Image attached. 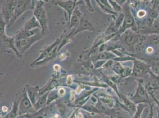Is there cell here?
Masks as SVG:
<instances>
[{
  "instance_id": "1",
  "label": "cell",
  "mask_w": 159,
  "mask_h": 118,
  "mask_svg": "<svg viewBox=\"0 0 159 118\" xmlns=\"http://www.w3.org/2000/svg\"><path fill=\"white\" fill-rule=\"evenodd\" d=\"M43 4L44 2L42 1H38V2L34 4L33 16L36 17L40 25L42 34L45 36L49 33V31L48 24L47 12L43 7Z\"/></svg>"
},
{
  "instance_id": "2",
  "label": "cell",
  "mask_w": 159,
  "mask_h": 118,
  "mask_svg": "<svg viewBox=\"0 0 159 118\" xmlns=\"http://www.w3.org/2000/svg\"><path fill=\"white\" fill-rule=\"evenodd\" d=\"M29 0H16L15 1V9L13 17L10 22L8 27L13 25L14 22L28 10L34 9V3Z\"/></svg>"
},
{
  "instance_id": "3",
  "label": "cell",
  "mask_w": 159,
  "mask_h": 118,
  "mask_svg": "<svg viewBox=\"0 0 159 118\" xmlns=\"http://www.w3.org/2000/svg\"><path fill=\"white\" fill-rule=\"evenodd\" d=\"M44 37L45 36H43L42 33H39L32 37L16 41V47L20 55L22 56L23 54L29 50V48L33 46V44Z\"/></svg>"
},
{
  "instance_id": "4",
  "label": "cell",
  "mask_w": 159,
  "mask_h": 118,
  "mask_svg": "<svg viewBox=\"0 0 159 118\" xmlns=\"http://www.w3.org/2000/svg\"><path fill=\"white\" fill-rule=\"evenodd\" d=\"M15 9V1L8 0L2 4L1 16L8 26L10 22L13 17Z\"/></svg>"
},
{
  "instance_id": "5",
  "label": "cell",
  "mask_w": 159,
  "mask_h": 118,
  "mask_svg": "<svg viewBox=\"0 0 159 118\" xmlns=\"http://www.w3.org/2000/svg\"><path fill=\"white\" fill-rule=\"evenodd\" d=\"M36 112L34 109V106L30 100L29 98L26 91L23 93L22 98H21L19 105V116L26 113H34Z\"/></svg>"
},
{
  "instance_id": "6",
  "label": "cell",
  "mask_w": 159,
  "mask_h": 118,
  "mask_svg": "<svg viewBox=\"0 0 159 118\" xmlns=\"http://www.w3.org/2000/svg\"><path fill=\"white\" fill-rule=\"evenodd\" d=\"M53 3L55 4L61 8H63L66 11L68 15V21L70 22L72 14L75 9V8L78 6V5L81 4L80 2H77L79 1H61V0H57V1H52Z\"/></svg>"
},
{
  "instance_id": "7",
  "label": "cell",
  "mask_w": 159,
  "mask_h": 118,
  "mask_svg": "<svg viewBox=\"0 0 159 118\" xmlns=\"http://www.w3.org/2000/svg\"><path fill=\"white\" fill-rule=\"evenodd\" d=\"M64 36V34H63V36H61L60 37L58 38L55 41V42L53 43L52 44H51L50 46H49L48 47H46L44 50H42V51L40 52V53L39 57H38L37 59H36V60L33 61V63L31 64V66H33V65H34L36 63L39 62L40 61L44 60L46 57H47L49 56V54L53 51V50L55 48H56L57 46H58L60 45V44L61 43L62 40L63 39Z\"/></svg>"
},
{
  "instance_id": "8",
  "label": "cell",
  "mask_w": 159,
  "mask_h": 118,
  "mask_svg": "<svg viewBox=\"0 0 159 118\" xmlns=\"http://www.w3.org/2000/svg\"><path fill=\"white\" fill-rule=\"evenodd\" d=\"M1 39L3 41L5 46H6L7 48L13 50L17 57L21 59L22 56L20 55V53H19L16 47V40L14 37H9L6 34H5L4 36H1Z\"/></svg>"
},
{
  "instance_id": "9",
  "label": "cell",
  "mask_w": 159,
  "mask_h": 118,
  "mask_svg": "<svg viewBox=\"0 0 159 118\" xmlns=\"http://www.w3.org/2000/svg\"><path fill=\"white\" fill-rule=\"evenodd\" d=\"M25 89L26 91L27 96L34 106V105L36 103L38 99L40 97V89L38 86L32 87L28 85H27Z\"/></svg>"
},
{
  "instance_id": "10",
  "label": "cell",
  "mask_w": 159,
  "mask_h": 118,
  "mask_svg": "<svg viewBox=\"0 0 159 118\" xmlns=\"http://www.w3.org/2000/svg\"><path fill=\"white\" fill-rule=\"evenodd\" d=\"M94 30H95V28L93 26V24L89 20H86L84 18H82L80 21L79 24L76 28V30L74 33V36L84 31L94 32Z\"/></svg>"
},
{
  "instance_id": "11",
  "label": "cell",
  "mask_w": 159,
  "mask_h": 118,
  "mask_svg": "<svg viewBox=\"0 0 159 118\" xmlns=\"http://www.w3.org/2000/svg\"><path fill=\"white\" fill-rule=\"evenodd\" d=\"M39 33H42L41 29H40V28H36V29H34V30H31V31H27V30H25L23 28H22L16 34V36H14V38H15L16 41H18L20 40L32 37L34 36L37 35Z\"/></svg>"
},
{
  "instance_id": "12",
  "label": "cell",
  "mask_w": 159,
  "mask_h": 118,
  "mask_svg": "<svg viewBox=\"0 0 159 118\" xmlns=\"http://www.w3.org/2000/svg\"><path fill=\"white\" fill-rule=\"evenodd\" d=\"M82 16H83V14L80 10L79 7L77 6L75 8V9L73 11L71 19L69 22V23H70L69 28H77L78 25L79 24L80 20L83 18Z\"/></svg>"
},
{
  "instance_id": "13",
  "label": "cell",
  "mask_w": 159,
  "mask_h": 118,
  "mask_svg": "<svg viewBox=\"0 0 159 118\" xmlns=\"http://www.w3.org/2000/svg\"><path fill=\"white\" fill-rule=\"evenodd\" d=\"M125 19L123 23V24L121 27V28L119 29V32H124L125 31L126 29H128V28L131 27L134 24V19H133L132 15L130 13L129 10L126 7L125 10Z\"/></svg>"
},
{
  "instance_id": "14",
  "label": "cell",
  "mask_w": 159,
  "mask_h": 118,
  "mask_svg": "<svg viewBox=\"0 0 159 118\" xmlns=\"http://www.w3.org/2000/svg\"><path fill=\"white\" fill-rule=\"evenodd\" d=\"M116 57V55L109 52H104L100 53L99 54L93 55L91 57V60L93 62H95L98 60H109L111 59H113Z\"/></svg>"
},
{
  "instance_id": "15",
  "label": "cell",
  "mask_w": 159,
  "mask_h": 118,
  "mask_svg": "<svg viewBox=\"0 0 159 118\" xmlns=\"http://www.w3.org/2000/svg\"><path fill=\"white\" fill-rule=\"evenodd\" d=\"M21 98L19 99L17 95L14 99L13 105L11 111L7 115V118H17L19 115V105H20Z\"/></svg>"
},
{
  "instance_id": "16",
  "label": "cell",
  "mask_w": 159,
  "mask_h": 118,
  "mask_svg": "<svg viewBox=\"0 0 159 118\" xmlns=\"http://www.w3.org/2000/svg\"><path fill=\"white\" fill-rule=\"evenodd\" d=\"M23 28L25 30L31 31L36 28L41 29V27L36 17L34 16H32V17L25 23Z\"/></svg>"
},
{
  "instance_id": "17",
  "label": "cell",
  "mask_w": 159,
  "mask_h": 118,
  "mask_svg": "<svg viewBox=\"0 0 159 118\" xmlns=\"http://www.w3.org/2000/svg\"><path fill=\"white\" fill-rule=\"evenodd\" d=\"M49 93V92H48L42 95L38 99L36 103L34 105V109L36 112L39 111L40 110H41L45 105H47V99Z\"/></svg>"
},
{
  "instance_id": "18",
  "label": "cell",
  "mask_w": 159,
  "mask_h": 118,
  "mask_svg": "<svg viewBox=\"0 0 159 118\" xmlns=\"http://www.w3.org/2000/svg\"><path fill=\"white\" fill-rule=\"evenodd\" d=\"M58 86H59V84H58V82L56 80L53 79L52 81H51L49 83H48V84L46 86V87L45 88L40 89V96H41L42 95H44L46 93L52 91L54 89H57Z\"/></svg>"
},
{
  "instance_id": "19",
  "label": "cell",
  "mask_w": 159,
  "mask_h": 118,
  "mask_svg": "<svg viewBox=\"0 0 159 118\" xmlns=\"http://www.w3.org/2000/svg\"><path fill=\"white\" fill-rule=\"evenodd\" d=\"M75 30H76V28H74L73 31H71L68 34L64 36V37H63V39L62 40L60 45L58 47V50H57L58 53L60 52V50L62 49V48L64 46H66V44H68V43H70L73 40V37L75 36H74V33H75Z\"/></svg>"
},
{
  "instance_id": "20",
  "label": "cell",
  "mask_w": 159,
  "mask_h": 118,
  "mask_svg": "<svg viewBox=\"0 0 159 118\" xmlns=\"http://www.w3.org/2000/svg\"><path fill=\"white\" fill-rule=\"evenodd\" d=\"M147 68L146 66L139 62V61H135L134 66V70H133V74L135 76H139L144 73L146 72Z\"/></svg>"
},
{
  "instance_id": "21",
  "label": "cell",
  "mask_w": 159,
  "mask_h": 118,
  "mask_svg": "<svg viewBox=\"0 0 159 118\" xmlns=\"http://www.w3.org/2000/svg\"><path fill=\"white\" fill-rule=\"evenodd\" d=\"M139 40V36L137 35L134 34L132 33L127 34L124 39L125 43L128 46H132L133 44H135Z\"/></svg>"
},
{
  "instance_id": "22",
  "label": "cell",
  "mask_w": 159,
  "mask_h": 118,
  "mask_svg": "<svg viewBox=\"0 0 159 118\" xmlns=\"http://www.w3.org/2000/svg\"><path fill=\"white\" fill-rule=\"evenodd\" d=\"M82 109L84 110L87 112H89L90 113H95L98 114H102L99 110L97 108L96 106H94L92 104H89V103H86L85 105H83L81 107Z\"/></svg>"
},
{
  "instance_id": "23",
  "label": "cell",
  "mask_w": 159,
  "mask_h": 118,
  "mask_svg": "<svg viewBox=\"0 0 159 118\" xmlns=\"http://www.w3.org/2000/svg\"><path fill=\"white\" fill-rule=\"evenodd\" d=\"M58 47V46H57L56 48H55L53 49V51L51 53L49 54V56H48L47 57H46L45 59H44V60H42V61H40L38 62V63H36V64H35L34 65H33V66H39V65H43V64H44V63H47L48 61H50L51 59H53L54 57L56 56L57 53H58V52H57Z\"/></svg>"
},
{
  "instance_id": "24",
  "label": "cell",
  "mask_w": 159,
  "mask_h": 118,
  "mask_svg": "<svg viewBox=\"0 0 159 118\" xmlns=\"http://www.w3.org/2000/svg\"><path fill=\"white\" fill-rule=\"evenodd\" d=\"M99 97L100 100L103 104L107 105L110 108H112L113 107L114 102L111 98L105 96H102V95H100Z\"/></svg>"
},
{
  "instance_id": "25",
  "label": "cell",
  "mask_w": 159,
  "mask_h": 118,
  "mask_svg": "<svg viewBox=\"0 0 159 118\" xmlns=\"http://www.w3.org/2000/svg\"><path fill=\"white\" fill-rule=\"evenodd\" d=\"M122 98L123 99L125 105L129 109V110L132 112H135V106L133 102L129 99L127 98L126 96H122Z\"/></svg>"
},
{
  "instance_id": "26",
  "label": "cell",
  "mask_w": 159,
  "mask_h": 118,
  "mask_svg": "<svg viewBox=\"0 0 159 118\" xmlns=\"http://www.w3.org/2000/svg\"><path fill=\"white\" fill-rule=\"evenodd\" d=\"M146 97V93L143 89V87L139 85L137 90V92L135 95V96H134V99L136 100H139L141 99H143Z\"/></svg>"
},
{
  "instance_id": "27",
  "label": "cell",
  "mask_w": 159,
  "mask_h": 118,
  "mask_svg": "<svg viewBox=\"0 0 159 118\" xmlns=\"http://www.w3.org/2000/svg\"><path fill=\"white\" fill-rule=\"evenodd\" d=\"M124 19H125V15L124 14L120 13L118 16L116 20L115 21V26H116L118 31H119V29L121 28V27L123 24Z\"/></svg>"
},
{
  "instance_id": "28",
  "label": "cell",
  "mask_w": 159,
  "mask_h": 118,
  "mask_svg": "<svg viewBox=\"0 0 159 118\" xmlns=\"http://www.w3.org/2000/svg\"><path fill=\"white\" fill-rule=\"evenodd\" d=\"M58 98H59V95L58 94V92H55L54 91L49 92L48 96V99H47V105L50 104L51 103H52Z\"/></svg>"
},
{
  "instance_id": "29",
  "label": "cell",
  "mask_w": 159,
  "mask_h": 118,
  "mask_svg": "<svg viewBox=\"0 0 159 118\" xmlns=\"http://www.w3.org/2000/svg\"><path fill=\"white\" fill-rule=\"evenodd\" d=\"M96 2H98L99 6L100 8L102 9V10L106 14H111V15H117V13L115 12L113 10L111 9V8H109L107 7L103 6V4H102L99 2V1H96Z\"/></svg>"
},
{
  "instance_id": "30",
  "label": "cell",
  "mask_w": 159,
  "mask_h": 118,
  "mask_svg": "<svg viewBox=\"0 0 159 118\" xmlns=\"http://www.w3.org/2000/svg\"><path fill=\"white\" fill-rule=\"evenodd\" d=\"M109 4H111V7L112 8L113 10L115 12L118 13V12H120L122 11V7L116 1L111 0V1H109Z\"/></svg>"
},
{
  "instance_id": "31",
  "label": "cell",
  "mask_w": 159,
  "mask_h": 118,
  "mask_svg": "<svg viewBox=\"0 0 159 118\" xmlns=\"http://www.w3.org/2000/svg\"><path fill=\"white\" fill-rule=\"evenodd\" d=\"M7 24H6L4 20H3L2 17L1 16L0 17V36H4L6 34V27Z\"/></svg>"
},
{
  "instance_id": "32",
  "label": "cell",
  "mask_w": 159,
  "mask_h": 118,
  "mask_svg": "<svg viewBox=\"0 0 159 118\" xmlns=\"http://www.w3.org/2000/svg\"><path fill=\"white\" fill-rule=\"evenodd\" d=\"M113 69L114 72L118 74L119 75H120V74L121 75V74L122 73L124 70V68L122 67V66L120 65V63H116L115 65H113Z\"/></svg>"
},
{
  "instance_id": "33",
  "label": "cell",
  "mask_w": 159,
  "mask_h": 118,
  "mask_svg": "<svg viewBox=\"0 0 159 118\" xmlns=\"http://www.w3.org/2000/svg\"><path fill=\"white\" fill-rule=\"evenodd\" d=\"M150 40L152 44L159 47V35H153Z\"/></svg>"
},
{
  "instance_id": "34",
  "label": "cell",
  "mask_w": 159,
  "mask_h": 118,
  "mask_svg": "<svg viewBox=\"0 0 159 118\" xmlns=\"http://www.w3.org/2000/svg\"><path fill=\"white\" fill-rule=\"evenodd\" d=\"M106 61L105 60H98L96 61L95 62H94L93 66L94 69H99L100 67H102V66L105 65V63H106Z\"/></svg>"
},
{
  "instance_id": "35",
  "label": "cell",
  "mask_w": 159,
  "mask_h": 118,
  "mask_svg": "<svg viewBox=\"0 0 159 118\" xmlns=\"http://www.w3.org/2000/svg\"><path fill=\"white\" fill-rule=\"evenodd\" d=\"M36 115V113H26L22 115L19 116L17 118H35V116Z\"/></svg>"
},
{
  "instance_id": "36",
  "label": "cell",
  "mask_w": 159,
  "mask_h": 118,
  "mask_svg": "<svg viewBox=\"0 0 159 118\" xmlns=\"http://www.w3.org/2000/svg\"><path fill=\"white\" fill-rule=\"evenodd\" d=\"M112 66H113V61L112 60H107L106 63H105V65L102 66V68H103L105 69H110Z\"/></svg>"
},
{
  "instance_id": "37",
  "label": "cell",
  "mask_w": 159,
  "mask_h": 118,
  "mask_svg": "<svg viewBox=\"0 0 159 118\" xmlns=\"http://www.w3.org/2000/svg\"><path fill=\"white\" fill-rule=\"evenodd\" d=\"M131 70L130 69H124L123 72L121 74L120 76L123 78H125L129 76L131 74Z\"/></svg>"
},
{
  "instance_id": "38",
  "label": "cell",
  "mask_w": 159,
  "mask_h": 118,
  "mask_svg": "<svg viewBox=\"0 0 159 118\" xmlns=\"http://www.w3.org/2000/svg\"><path fill=\"white\" fill-rule=\"evenodd\" d=\"M73 79H74V76L71 74H70L67 76L66 79V85L69 86L72 85L73 83Z\"/></svg>"
},
{
  "instance_id": "39",
  "label": "cell",
  "mask_w": 159,
  "mask_h": 118,
  "mask_svg": "<svg viewBox=\"0 0 159 118\" xmlns=\"http://www.w3.org/2000/svg\"><path fill=\"white\" fill-rule=\"evenodd\" d=\"M84 2H86V8L90 11L91 12H93V8L92 7V5L91 4V3L90 2V1H85Z\"/></svg>"
},
{
  "instance_id": "40",
  "label": "cell",
  "mask_w": 159,
  "mask_h": 118,
  "mask_svg": "<svg viewBox=\"0 0 159 118\" xmlns=\"http://www.w3.org/2000/svg\"><path fill=\"white\" fill-rule=\"evenodd\" d=\"M159 29V23L157 22H155L154 23V24L152 26L151 28V30L152 32H156L157 30H158Z\"/></svg>"
},
{
  "instance_id": "41",
  "label": "cell",
  "mask_w": 159,
  "mask_h": 118,
  "mask_svg": "<svg viewBox=\"0 0 159 118\" xmlns=\"http://www.w3.org/2000/svg\"><path fill=\"white\" fill-rule=\"evenodd\" d=\"M58 94L59 95V97H62L66 94V91L64 88H60L58 91Z\"/></svg>"
},
{
  "instance_id": "42",
  "label": "cell",
  "mask_w": 159,
  "mask_h": 118,
  "mask_svg": "<svg viewBox=\"0 0 159 118\" xmlns=\"http://www.w3.org/2000/svg\"><path fill=\"white\" fill-rule=\"evenodd\" d=\"M146 12L144 11V10H139V11L138 12L137 15H138V17H139V18H141V17H144V16L146 15Z\"/></svg>"
},
{
  "instance_id": "43",
  "label": "cell",
  "mask_w": 159,
  "mask_h": 118,
  "mask_svg": "<svg viewBox=\"0 0 159 118\" xmlns=\"http://www.w3.org/2000/svg\"><path fill=\"white\" fill-rule=\"evenodd\" d=\"M75 117L76 118H84V113L81 112L76 111Z\"/></svg>"
},
{
  "instance_id": "44",
  "label": "cell",
  "mask_w": 159,
  "mask_h": 118,
  "mask_svg": "<svg viewBox=\"0 0 159 118\" xmlns=\"http://www.w3.org/2000/svg\"><path fill=\"white\" fill-rule=\"evenodd\" d=\"M152 71L156 74H159V67L157 66H154L152 67Z\"/></svg>"
},
{
  "instance_id": "45",
  "label": "cell",
  "mask_w": 159,
  "mask_h": 118,
  "mask_svg": "<svg viewBox=\"0 0 159 118\" xmlns=\"http://www.w3.org/2000/svg\"><path fill=\"white\" fill-rule=\"evenodd\" d=\"M157 15H158V14H157L156 11H152L151 12V13H150V17H152V18H154V17H156L157 16Z\"/></svg>"
},
{
  "instance_id": "46",
  "label": "cell",
  "mask_w": 159,
  "mask_h": 118,
  "mask_svg": "<svg viewBox=\"0 0 159 118\" xmlns=\"http://www.w3.org/2000/svg\"><path fill=\"white\" fill-rule=\"evenodd\" d=\"M84 118H93V117L91 116L90 113L87 112V113L84 114Z\"/></svg>"
},
{
  "instance_id": "47",
  "label": "cell",
  "mask_w": 159,
  "mask_h": 118,
  "mask_svg": "<svg viewBox=\"0 0 159 118\" xmlns=\"http://www.w3.org/2000/svg\"><path fill=\"white\" fill-rule=\"evenodd\" d=\"M57 67H56V66H53V69H54V70H55V71H57V72H58V71H59L60 70V66L58 65H57Z\"/></svg>"
},
{
  "instance_id": "48",
  "label": "cell",
  "mask_w": 159,
  "mask_h": 118,
  "mask_svg": "<svg viewBox=\"0 0 159 118\" xmlns=\"http://www.w3.org/2000/svg\"><path fill=\"white\" fill-rule=\"evenodd\" d=\"M1 110H2V111L4 112H7V111H8V107H7V106H4L2 107Z\"/></svg>"
},
{
  "instance_id": "49",
  "label": "cell",
  "mask_w": 159,
  "mask_h": 118,
  "mask_svg": "<svg viewBox=\"0 0 159 118\" xmlns=\"http://www.w3.org/2000/svg\"><path fill=\"white\" fill-rule=\"evenodd\" d=\"M147 52L148 53H152L153 52V49H152V47H148L147 50Z\"/></svg>"
},
{
  "instance_id": "50",
  "label": "cell",
  "mask_w": 159,
  "mask_h": 118,
  "mask_svg": "<svg viewBox=\"0 0 159 118\" xmlns=\"http://www.w3.org/2000/svg\"><path fill=\"white\" fill-rule=\"evenodd\" d=\"M156 2H155V5H154V7H159V1H156Z\"/></svg>"
},
{
  "instance_id": "51",
  "label": "cell",
  "mask_w": 159,
  "mask_h": 118,
  "mask_svg": "<svg viewBox=\"0 0 159 118\" xmlns=\"http://www.w3.org/2000/svg\"><path fill=\"white\" fill-rule=\"evenodd\" d=\"M7 118V116H6V117H3V118Z\"/></svg>"
},
{
  "instance_id": "52",
  "label": "cell",
  "mask_w": 159,
  "mask_h": 118,
  "mask_svg": "<svg viewBox=\"0 0 159 118\" xmlns=\"http://www.w3.org/2000/svg\"></svg>"
}]
</instances>
